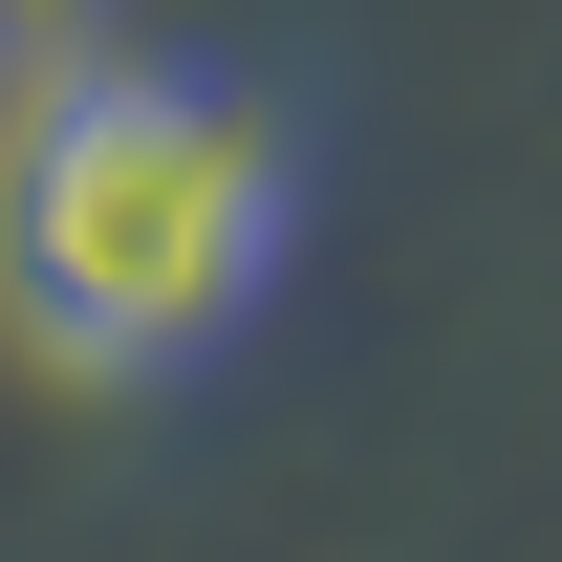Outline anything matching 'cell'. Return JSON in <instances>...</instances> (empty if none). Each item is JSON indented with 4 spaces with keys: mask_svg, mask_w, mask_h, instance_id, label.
Masks as SVG:
<instances>
[{
    "mask_svg": "<svg viewBox=\"0 0 562 562\" xmlns=\"http://www.w3.org/2000/svg\"><path fill=\"white\" fill-rule=\"evenodd\" d=\"M281 109L216 66H44L0 131V303L66 368H195L281 281Z\"/></svg>",
    "mask_w": 562,
    "mask_h": 562,
    "instance_id": "6da1fadb",
    "label": "cell"
},
{
    "mask_svg": "<svg viewBox=\"0 0 562 562\" xmlns=\"http://www.w3.org/2000/svg\"><path fill=\"white\" fill-rule=\"evenodd\" d=\"M87 22H109V0H0V66L44 87V66H87Z\"/></svg>",
    "mask_w": 562,
    "mask_h": 562,
    "instance_id": "7a4b0ae2",
    "label": "cell"
}]
</instances>
